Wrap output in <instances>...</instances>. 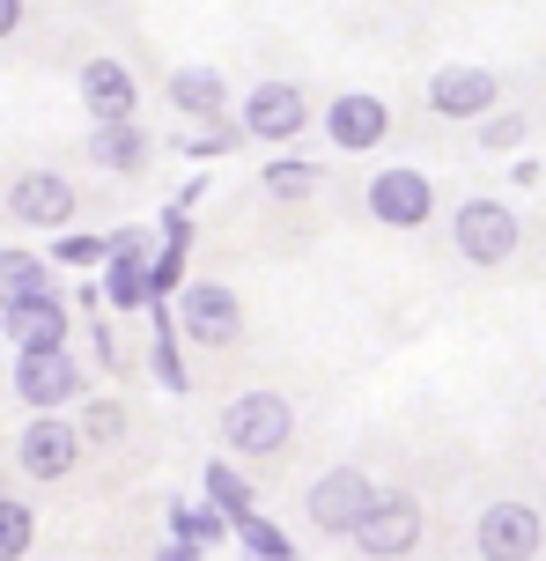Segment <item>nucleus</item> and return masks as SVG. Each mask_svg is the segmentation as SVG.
Wrapping results in <instances>:
<instances>
[{"instance_id":"nucleus-1","label":"nucleus","mask_w":546,"mask_h":561,"mask_svg":"<svg viewBox=\"0 0 546 561\" xmlns=\"http://www.w3.org/2000/svg\"><path fill=\"white\" fill-rule=\"evenodd\" d=\"M8 385L30 414H74L89 399V363L74 355V340L67 347H30V355L8 363Z\"/></svg>"},{"instance_id":"nucleus-2","label":"nucleus","mask_w":546,"mask_h":561,"mask_svg":"<svg viewBox=\"0 0 546 561\" xmlns=\"http://www.w3.org/2000/svg\"><path fill=\"white\" fill-rule=\"evenodd\" d=\"M148 259H155V229L126 222L104 237V266H96V296L112 318H141L155 296H148Z\"/></svg>"},{"instance_id":"nucleus-3","label":"nucleus","mask_w":546,"mask_h":561,"mask_svg":"<svg viewBox=\"0 0 546 561\" xmlns=\"http://www.w3.org/2000/svg\"><path fill=\"white\" fill-rule=\"evenodd\" d=\"M451 244H458L465 266H510L524 244V222H518V207L510 199H488V193H473L451 207Z\"/></svg>"},{"instance_id":"nucleus-4","label":"nucleus","mask_w":546,"mask_h":561,"mask_svg":"<svg viewBox=\"0 0 546 561\" xmlns=\"http://www.w3.org/2000/svg\"><path fill=\"white\" fill-rule=\"evenodd\" d=\"M171 325L193 347H236L244 340V296L230 280H185L171 296Z\"/></svg>"},{"instance_id":"nucleus-5","label":"nucleus","mask_w":546,"mask_h":561,"mask_svg":"<svg viewBox=\"0 0 546 561\" xmlns=\"http://www.w3.org/2000/svg\"><path fill=\"white\" fill-rule=\"evenodd\" d=\"M288 436H295V407L281 392H236L222 407V444H230V458H281Z\"/></svg>"},{"instance_id":"nucleus-6","label":"nucleus","mask_w":546,"mask_h":561,"mask_svg":"<svg viewBox=\"0 0 546 561\" xmlns=\"http://www.w3.org/2000/svg\"><path fill=\"white\" fill-rule=\"evenodd\" d=\"M311 96H303V82H252L244 89V104H236V134L244 140H266V148H288V140H303V126H311Z\"/></svg>"},{"instance_id":"nucleus-7","label":"nucleus","mask_w":546,"mask_h":561,"mask_svg":"<svg viewBox=\"0 0 546 561\" xmlns=\"http://www.w3.org/2000/svg\"><path fill=\"white\" fill-rule=\"evenodd\" d=\"M421 525H429V510H421V495H406V488H376V503L362 510V525H355V547H362V561H406L414 547H421Z\"/></svg>"},{"instance_id":"nucleus-8","label":"nucleus","mask_w":546,"mask_h":561,"mask_svg":"<svg viewBox=\"0 0 546 561\" xmlns=\"http://www.w3.org/2000/svg\"><path fill=\"white\" fill-rule=\"evenodd\" d=\"M370 503H376V480L362 473V466H325V473L311 480V495H303V517H311L325 539H347Z\"/></svg>"},{"instance_id":"nucleus-9","label":"nucleus","mask_w":546,"mask_h":561,"mask_svg":"<svg viewBox=\"0 0 546 561\" xmlns=\"http://www.w3.org/2000/svg\"><path fill=\"white\" fill-rule=\"evenodd\" d=\"M362 207H370L376 229H421L435 215V185H429V170H414V163H384L362 185Z\"/></svg>"},{"instance_id":"nucleus-10","label":"nucleus","mask_w":546,"mask_h":561,"mask_svg":"<svg viewBox=\"0 0 546 561\" xmlns=\"http://www.w3.org/2000/svg\"><path fill=\"white\" fill-rule=\"evenodd\" d=\"M82 428H74V414H30L23 436H15V473L23 480H67L74 466H82Z\"/></svg>"},{"instance_id":"nucleus-11","label":"nucleus","mask_w":546,"mask_h":561,"mask_svg":"<svg viewBox=\"0 0 546 561\" xmlns=\"http://www.w3.org/2000/svg\"><path fill=\"white\" fill-rule=\"evenodd\" d=\"M473 547H480V561H539L546 510L539 503H488L473 517Z\"/></svg>"},{"instance_id":"nucleus-12","label":"nucleus","mask_w":546,"mask_h":561,"mask_svg":"<svg viewBox=\"0 0 546 561\" xmlns=\"http://www.w3.org/2000/svg\"><path fill=\"white\" fill-rule=\"evenodd\" d=\"M8 215L23 229H74L82 215V193H74V178L67 170H23V178H8Z\"/></svg>"},{"instance_id":"nucleus-13","label":"nucleus","mask_w":546,"mask_h":561,"mask_svg":"<svg viewBox=\"0 0 546 561\" xmlns=\"http://www.w3.org/2000/svg\"><path fill=\"white\" fill-rule=\"evenodd\" d=\"M325 140L340 148V156H370L392 140V104L376 96V89H347L325 104Z\"/></svg>"},{"instance_id":"nucleus-14","label":"nucleus","mask_w":546,"mask_h":561,"mask_svg":"<svg viewBox=\"0 0 546 561\" xmlns=\"http://www.w3.org/2000/svg\"><path fill=\"white\" fill-rule=\"evenodd\" d=\"M421 104H429L435 118H451V126H480V118L502 104V82H495L488 67H435Z\"/></svg>"},{"instance_id":"nucleus-15","label":"nucleus","mask_w":546,"mask_h":561,"mask_svg":"<svg viewBox=\"0 0 546 561\" xmlns=\"http://www.w3.org/2000/svg\"><path fill=\"white\" fill-rule=\"evenodd\" d=\"M0 340L15 347V355H30V347H67L74 340V304L67 296H30V304H8L0 310Z\"/></svg>"},{"instance_id":"nucleus-16","label":"nucleus","mask_w":546,"mask_h":561,"mask_svg":"<svg viewBox=\"0 0 546 561\" xmlns=\"http://www.w3.org/2000/svg\"><path fill=\"white\" fill-rule=\"evenodd\" d=\"M82 104L96 126H112V118H141V82H133V67L126 59H82Z\"/></svg>"},{"instance_id":"nucleus-17","label":"nucleus","mask_w":546,"mask_h":561,"mask_svg":"<svg viewBox=\"0 0 546 561\" xmlns=\"http://www.w3.org/2000/svg\"><path fill=\"white\" fill-rule=\"evenodd\" d=\"M163 96H171L177 126H222L230 118V82H222V67H177L171 82H163Z\"/></svg>"},{"instance_id":"nucleus-18","label":"nucleus","mask_w":546,"mask_h":561,"mask_svg":"<svg viewBox=\"0 0 546 561\" xmlns=\"http://www.w3.org/2000/svg\"><path fill=\"white\" fill-rule=\"evenodd\" d=\"M148 156H155V134L141 118H112V126H89V163L112 170V178H141Z\"/></svg>"},{"instance_id":"nucleus-19","label":"nucleus","mask_w":546,"mask_h":561,"mask_svg":"<svg viewBox=\"0 0 546 561\" xmlns=\"http://www.w3.org/2000/svg\"><path fill=\"white\" fill-rule=\"evenodd\" d=\"M148 369H155V385L163 392H193V369H185V347H177V325H171V304H148Z\"/></svg>"},{"instance_id":"nucleus-20","label":"nucleus","mask_w":546,"mask_h":561,"mask_svg":"<svg viewBox=\"0 0 546 561\" xmlns=\"http://www.w3.org/2000/svg\"><path fill=\"white\" fill-rule=\"evenodd\" d=\"M53 288L59 280H53V266H45V252H23V244L0 252V310L30 304V296H53Z\"/></svg>"},{"instance_id":"nucleus-21","label":"nucleus","mask_w":546,"mask_h":561,"mask_svg":"<svg viewBox=\"0 0 546 561\" xmlns=\"http://www.w3.org/2000/svg\"><path fill=\"white\" fill-rule=\"evenodd\" d=\"M200 495H207L214 510H222L230 525H236V517H252V510H259V488H252V473H236L230 458H207V466H200Z\"/></svg>"},{"instance_id":"nucleus-22","label":"nucleus","mask_w":546,"mask_h":561,"mask_svg":"<svg viewBox=\"0 0 546 561\" xmlns=\"http://www.w3.org/2000/svg\"><path fill=\"white\" fill-rule=\"evenodd\" d=\"M163 517H171V539H185V547H222V539H230V517H222V510L207 503V495H193V503H185V495H171V510H163Z\"/></svg>"},{"instance_id":"nucleus-23","label":"nucleus","mask_w":546,"mask_h":561,"mask_svg":"<svg viewBox=\"0 0 546 561\" xmlns=\"http://www.w3.org/2000/svg\"><path fill=\"white\" fill-rule=\"evenodd\" d=\"M259 185H266V199H311L317 185H325V163H311V156H274V163L259 170Z\"/></svg>"},{"instance_id":"nucleus-24","label":"nucleus","mask_w":546,"mask_h":561,"mask_svg":"<svg viewBox=\"0 0 546 561\" xmlns=\"http://www.w3.org/2000/svg\"><path fill=\"white\" fill-rule=\"evenodd\" d=\"M230 539H236V547H244L252 561H295L288 533H281V525H266L259 510H252V517H236V525H230Z\"/></svg>"},{"instance_id":"nucleus-25","label":"nucleus","mask_w":546,"mask_h":561,"mask_svg":"<svg viewBox=\"0 0 546 561\" xmlns=\"http://www.w3.org/2000/svg\"><path fill=\"white\" fill-rule=\"evenodd\" d=\"M37 547V510L23 495H0V561H23Z\"/></svg>"},{"instance_id":"nucleus-26","label":"nucleus","mask_w":546,"mask_h":561,"mask_svg":"<svg viewBox=\"0 0 546 561\" xmlns=\"http://www.w3.org/2000/svg\"><path fill=\"white\" fill-rule=\"evenodd\" d=\"M45 266H74V274H96L104 266V237H89V229H53V252H45Z\"/></svg>"},{"instance_id":"nucleus-27","label":"nucleus","mask_w":546,"mask_h":561,"mask_svg":"<svg viewBox=\"0 0 546 561\" xmlns=\"http://www.w3.org/2000/svg\"><path fill=\"white\" fill-rule=\"evenodd\" d=\"M74 428H82V444H118L126 436V399H82Z\"/></svg>"},{"instance_id":"nucleus-28","label":"nucleus","mask_w":546,"mask_h":561,"mask_svg":"<svg viewBox=\"0 0 546 561\" xmlns=\"http://www.w3.org/2000/svg\"><path fill=\"white\" fill-rule=\"evenodd\" d=\"M236 118H222V126H177V156H185V163H207V156H230L236 148Z\"/></svg>"},{"instance_id":"nucleus-29","label":"nucleus","mask_w":546,"mask_h":561,"mask_svg":"<svg viewBox=\"0 0 546 561\" xmlns=\"http://www.w3.org/2000/svg\"><path fill=\"white\" fill-rule=\"evenodd\" d=\"M480 148H495V156L524 148V112H502V104H495V112L480 118Z\"/></svg>"},{"instance_id":"nucleus-30","label":"nucleus","mask_w":546,"mask_h":561,"mask_svg":"<svg viewBox=\"0 0 546 561\" xmlns=\"http://www.w3.org/2000/svg\"><path fill=\"white\" fill-rule=\"evenodd\" d=\"M89 340H96V369H112V377H118V369H126V347H118V325H96Z\"/></svg>"},{"instance_id":"nucleus-31","label":"nucleus","mask_w":546,"mask_h":561,"mask_svg":"<svg viewBox=\"0 0 546 561\" xmlns=\"http://www.w3.org/2000/svg\"><path fill=\"white\" fill-rule=\"evenodd\" d=\"M15 30H23V0H0V45H8Z\"/></svg>"},{"instance_id":"nucleus-32","label":"nucleus","mask_w":546,"mask_h":561,"mask_svg":"<svg viewBox=\"0 0 546 561\" xmlns=\"http://www.w3.org/2000/svg\"><path fill=\"white\" fill-rule=\"evenodd\" d=\"M155 561H200V547H185V539H163V547H155Z\"/></svg>"},{"instance_id":"nucleus-33","label":"nucleus","mask_w":546,"mask_h":561,"mask_svg":"<svg viewBox=\"0 0 546 561\" xmlns=\"http://www.w3.org/2000/svg\"><path fill=\"white\" fill-rule=\"evenodd\" d=\"M244 561H252V554H244Z\"/></svg>"}]
</instances>
